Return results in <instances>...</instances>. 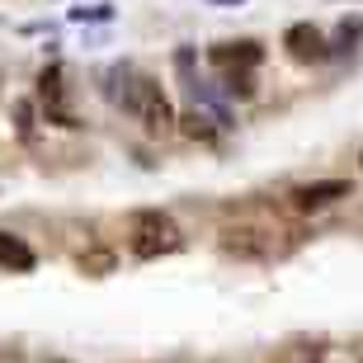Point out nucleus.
I'll return each mask as SVG.
<instances>
[{
    "label": "nucleus",
    "mask_w": 363,
    "mask_h": 363,
    "mask_svg": "<svg viewBox=\"0 0 363 363\" xmlns=\"http://www.w3.org/2000/svg\"><path fill=\"white\" fill-rule=\"evenodd\" d=\"M264 62V48L255 38H236V43H217L208 48V67L222 76H255V67Z\"/></svg>",
    "instance_id": "7ed1b4c3"
},
{
    "label": "nucleus",
    "mask_w": 363,
    "mask_h": 363,
    "mask_svg": "<svg viewBox=\"0 0 363 363\" xmlns=\"http://www.w3.org/2000/svg\"><path fill=\"white\" fill-rule=\"evenodd\" d=\"M359 38H363V19H345L340 24V48H354Z\"/></svg>",
    "instance_id": "6e6552de"
},
{
    "label": "nucleus",
    "mask_w": 363,
    "mask_h": 363,
    "mask_svg": "<svg viewBox=\"0 0 363 363\" xmlns=\"http://www.w3.org/2000/svg\"><path fill=\"white\" fill-rule=\"evenodd\" d=\"M104 94L123 113H133L147 133H170L175 128V108H170L165 90L151 76H142L137 67H108L104 71Z\"/></svg>",
    "instance_id": "f257e3e1"
},
{
    "label": "nucleus",
    "mask_w": 363,
    "mask_h": 363,
    "mask_svg": "<svg viewBox=\"0 0 363 363\" xmlns=\"http://www.w3.org/2000/svg\"><path fill=\"white\" fill-rule=\"evenodd\" d=\"M137 259H161V255H175L184 245V231L175 227L170 213H156V208H142L133 213V236H128Z\"/></svg>",
    "instance_id": "f03ea898"
},
{
    "label": "nucleus",
    "mask_w": 363,
    "mask_h": 363,
    "mask_svg": "<svg viewBox=\"0 0 363 363\" xmlns=\"http://www.w3.org/2000/svg\"><path fill=\"white\" fill-rule=\"evenodd\" d=\"M359 161H363V156H359Z\"/></svg>",
    "instance_id": "9d476101"
},
{
    "label": "nucleus",
    "mask_w": 363,
    "mask_h": 363,
    "mask_svg": "<svg viewBox=\"0 0 363 363\" xmlns=\"http://www.w3.org/2000/svg\"><path fill=\"white\" fill-rule=\"evenodd\" d=\"M283 48H288V57H293V62H302V67H311V62H325V57H330L325 33H321V28H311V24L283 28Z\"/></svg>",
    "instance_id": "20e7f679"
},
{
    "label": "nucleus",
    "mask_w": 363,
    "mask_h": 363,
    "mask_svg": "<svg viewBox=\"0 0 363 363\" xmlns=\"http://www.w3.org/2000/svg\"><path fill=\"white\" fill-rule=\"evenodd\" d=\"M227 5H236V0H227Z\"/></svg>",
    "instance_id": "1a4fd4ad"
},
{
    "label": "nucleus",
    "mask_w": 363,
    "mask_h": 363,
    "mask_svg": "<svg viewBox=\"0 0 363 363\" xmlns=\"http://www.w3.org/2000/svg\"><path fill=\"white\" fill-rule=\"evenodd\" d=\"M33 264H38L33 245H28L24 236H14V231H0V269H10V274H28Z\"/></svg>",
    "instance_id": "423d86ee"
},
{
    "label": "nucleus",
    "mask_w": 363,
    "mask_h": 363,
    "mask_svg": "<svg viewBox=\"0 0 363 363\" xmlns=\"http://www.w3.org/2000/svg\"><path fill=\"white\" fill-rule=\"evenodd\" d=\"M335 199H350V184H345V179H316V184L293 189V208H297V213H316V208H330Z\"/></svg>",
    "instance_id": "39448f33"
},
{
    "label": "nucleus",
    "mask_w": 363,
    "mask_h": 363,
    "mask_svg": "<svg viewBox=\"0 0 363 363\" xmlns=\"http://www.w3.org/2000/svg\"><path fill=\"white\" fill-rule=\"evenodd\" d=\"M184 137H199V142H208V137H213V118H208V113H184Z\"/></svg>",
    "instance_id": "0eeeda50"
}]
</instances>
